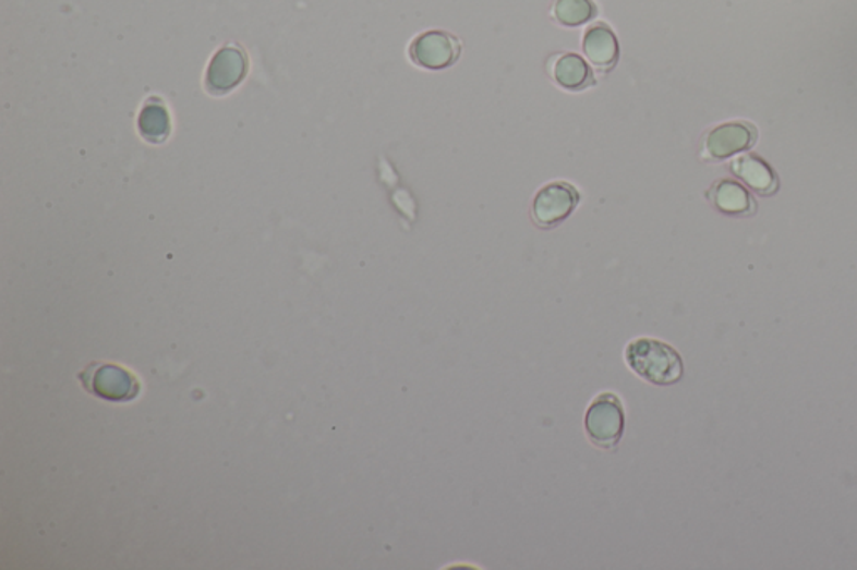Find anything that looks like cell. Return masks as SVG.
<instances>
[{
    "label": "cell",
    "instance_id": "4fadbf2b",
    "mask_svg": "<svg viewBox=\"0 0 857 570\" xmlns=\"http://www.w3.org/2000/svg\"><path fill=\"white\" fill-rule=\"evenodd\" d=\"M596 14L591 0H558L555 4V17L563 26L577 27L591 21Z\"/></svg>",
    "mask_w": 857,
    "mask_h": 570
},
{
    "label": "cell",
    "instance_id": "ba28073f",
    "mask_svg": "<svg viewBox=\"0 0 857 570\" xmlns=\"http://www.w3.org/2000/svg\"><path fill=\"white\" fill-rule=\"evenodd\" d=\"M583 49L591 64L600 69L613 68L618 61V54H620V47H618L615 34L603 24H596L588 29L583 40Z\"/></svg>",
    "mask_w": 857,
    "mask_h": 570
},
{
    "label": "cell",
    "instance_id": "7a4b0ae2",
    "mask_svg": "<svg viewBox=\"0 0 857 570\" xmlns=\"http://www.w3.org/2000/svg\"><path fill=\"white\" fill-rule=\"evenodd\" d=\"M83 387L94 397L112 403L137 399L141 381L133 372L116 363L93 362L77 375Z\"/></svg>",
    "mask_w": 857,
    "mask_h": 570
},
{
    "label": "cell",
    "instance_id": "6da1fadb",
    "mask_svg": "<svg viewBox=\"0 0 857 570\" xmlns=\"http://www.w3.org/2000/svg\"><path fill=\"white\" fill-rule=\"evenodd\" d=\"M625 362L638 378L656 387H671L684 378V360L677 350L655 338L631 340L625 349Z\"/></svg>",
    "mask_w": 857,
    "mask_h": 570
},
{
    "label": "cell",
    "instance_id": "277c9868",
    "mask_svg": "<svg viewBox=\"0 0 857 570\" xmlns=\"http://www.w3.org/2000/svg\"><path fill=\"white\" fill-rule=\"evenodd\" d=\"M578 203H580V193L571 184H547L534 197V221L541 228L556 227L577 209Z\"/></svg>",
    "mask_w": 857,
    "mask_h": 570
},
{
    "label": "cell",
    "instance_id": "8992f818",
    "mask_svg": "<svg viewBox=\"0 0 857 570\" xmlns=\"http://www.w3.org/2000/svg\"><path fill=\"white\" fill-rule=\"evenodd\" d=\"M458 39L443 31H431L422 34L412 43L411 58L421 68L439 71L455 64L459 58Z\"/></svg>",
    "mask_w": 857,
    "mask_h": 570
},
{
    "label": "cell",
    "instance_id": "7c38bea8",
    "mask_svg": "<svg viewBox=\"0 0 857 570\" xmlns=\"http://www.w3.org/2000/svg\"><path fill=\"white\" fill-rule=\"evenodd\" d=\"M734 171L743 178L752 190L762 194H771L775 190L774 172L764 161L753 156H746L734 162Z\"/></svg>",
    "mask_w": 857,
    "mask_h": 570
},
{
    "label": "cell",
    "instance_id": "52a82bcc",
    "mask_svg": "<svg viewBox=\"0 0 857 570\" xmlns=\"http://www.w3.org/2000/svg\"><path fill=\"white\" fill-rule=\"evenodd\" d=\"M756 141L753 128L731 122L724 126L715 128L707 137V151L717 159L731 158L737 153L746 151Z\"/></svg>",
    "mask_w": 857,
    "mask_h": 570
},
{
    "label": "cell",
    "instance_id": "5b68a950",
    "mask_svg": "<svg viewBox=\"0 0 857 570\" xmlns=\"http://www.w3.org/2000/svg\"><path fill=\"white\" fill-rule=\"evenodd\" d=\"M249 61L238 47H224L209 62L206 72V89L213 96H224L245 80Z\"/></svg>",
    "mask_w": 857,
    "mask_h": 570
},
{
    "label": "cell",
    "instance_id": "30bf717a",
    "mask_svg": "<svg viewBox=\"0 0 857 570\" xmlns=\"http://www.w3.org/2000/svg\"><path fill=\"white\" fill-rule=\"evenodd\" d=\"M556 83L565 89L578 90L593 84V74L583 58L578 54H565L556 61L553 69Z\"/></svg>",
    "mask_w": 857,
    "mask_h": 570
},
{
    "label": "cell",
    "instance_id": "8fae6325",
    "mask_svg": "<svg viewBox=\"0 0 857 570\" xmlns=\"http://www.w3.org/2000/svg\"><path fill=\"white\" fill-rule=\"evenodd\" d=\"M713 205L725 215H747L752 211V197L739 183L722 181L712 191Z\"/></svg>",
    "mask_w": 857,
    "mask_h": 570
},
{
    "label": "cell",
    "instance_id": "3957f363",
    "mask_svg": "<svg viewBox=\"0 0 857 570\" xmlns=\"http://www.w3.org/2000/svg\"><path fill=\"white\" fill-rule=\"evenodd\" d=\"M588 440L603 450H613L625 434V409L618 395L600 393L588 407L584 415Z\"/></svg>",
    "mask_w": 857,
    "mask_h": 570
},
{
    "label": "cell",
    "instance_id": "9c48e42d",
    "mask_svg": "<svg viewBox=\"0 0 857 570\" xmlns=\"http://www.w3.org/2000/svg\"><path fill=\"white\" fill-rule=\"evenodd\" d=\"M137 126H140L141 136L145 137L149 143H162L166 137L170 136L171 121L168 109L159 101L158 97H152L146 102L145 108L141 111L140 119H137Z\"/></svg>",
    "mask_w": 857,
    "mask_h": 570
}]
</instances>
